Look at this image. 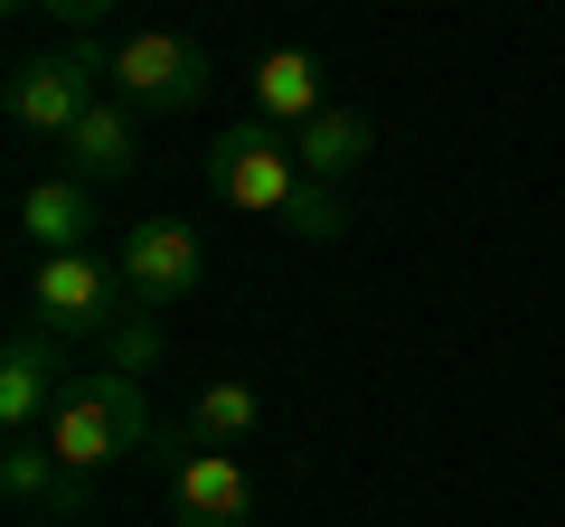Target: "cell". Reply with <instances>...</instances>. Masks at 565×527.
<instances>
[{"label": "cell", "mask_w": 565, "mask_h": 527, "mask_svg": "<svg viewBox=\"0 0 565 527\" xmlns=\"http://www.w3.org/2000/svg\"><path fill=\"white\" fill-rule=\"evenodd\" d=\"M39 443L57 452L66 481L95 490L114 462H132V452L151 443V396H141L132 377H114V367H95V377H66V396H57V415H47Z\"/></svg>", "instance_id": "cell-1"}, {"label": "cell", "mask_w": 565, "mask_h": 527, "mask_svg": "<svg viewBox=\"0 0 565 527\" xmlns=\"http://www.w3.org/2000/svg\"><path fill=\"white\" fill-rule=\"evenodd\" d=\"M161 348H170V340H161V311H122V321L104 330V367H114V377H132V386L161 367Z\"/></svg>", "instance_id": "cell-15"}, {"label": "cell", "mask_w": 565, "mask_h": 527, "mask_svg": "<svg viewBox=\"0 0 565 527\" xmlns=\"http://www.w3.org/2000/svg\"><path fill=\"white\" fill-rule=\"evenodd\" d=\"M104 95L132 114H189V104H207V47L189 29H122Z\"/></svg>", "instance_id": "cell-5"}, {"label": "cell", "mask_w": 565, "mask_h": 527, "mask_svg": "<svg viewBox=\"0 0 565 527\" xmlns=\"http://www.w3.org/2000/svg\"><path fill=\"white\" fill-rule=\"evenodd\" d=\"M114 264H122L132 311H170V302H199V292H207V245H199V226H189V217H141V226H122Z\"/></svg>", "instance_id": "cell-6"}, {"label": "cell", "mask_w": 565, "mask_h": 527, "mask_svg": "<svg viewBox=\"0 0 565 527\" xmlns=\"http://www.w3.org/2000/svg\"><path fill=\"white\" fill-rule=\"evenodd\" d=\"M122 264L104 255H39L29 264V321L47 330V340H104V330L122 321Z\"/></svg>", "instance_id": "cell-4"}, {"label": "cell", "mask_w": 565, "mask_h": 527, "mask_svg": "<svg viewBox=\"0 0 565 527\" xmlns=\"http://www.w3.org/2000/svg\"><path fill=\"white\" fill-rule=\"evenodd\" d=\"M57 377H66L57 340H47L39 321H20L10 348H0V433H10V443H39L47 433V415H57V396H66Z\"/></svg>", "instance_id": "cell-7"}, {"label": "cell", "mask_w": 565, "mask_h": 527, "mask_svg": "<svg viewBox=\"0 0 565 527\" xmlns=\"http://www.w3.org/2000/svg\"><path fill=\"white\" fill-rule=\"evenodd\" d=\"M170 508H180V527H245L255 518V471H245L236 452L189 443L180 471H170Z\"/></svg>", "instance_id": "cell-8"}, {"label": "cell", "mask_w": 565, "mask_h": 527, "mask_svg": "<svg viewBox=\"0 0 565 527\" xmlns=\"http://www.w3.org/2000/svg\"><path fill=\"white\" fill-rule=\"evenodd\" d=\"M255 433H264V396H255L245 377H207L199 406H189V443L236 452V443H255Z\"/></svg>", "instance_id": "cell-13"}, {"label": "cell", "mask_w": 565, "mask_h": 527, "mask_svg": "<svg viewBox=\"0 0 565 527\" xmlns=\"http://www.w3.org/2000/svg\"><path fill=\"white\" fill-rule=\"evenodd\" d=\"M282 226H292L302 245H330V236H349V207H340V189H321V180H311L302 198H292V217H282Z\"/></svg>", "instance_id": "cell-16"}, {"label": "cell", "mask_w": 565, "mask_h": 527, "mask_svg": "<svg viewBox=\"0 0 565 527\" xmlns=\"http://www.w3.org/2000/svg\"><path fill=\"white\" fill-rule=\"evenodd\" d=\"M207 180H217L226 207H245V217H292V198L311 189L302 151H292V132H274V122H226L217 142H207Z\"/></svg>", "instance_id": "cell-3"}, {"label": "cell", "mask_w": 565, "mask_h": 527, "mask_svg": "<svg viewBox=\"0 0 565 527\" xmlns=\"http://www.w3.org/2000/svg\"><path fill=\"white\" fill-rule=\"evenodd\" d=\"M57 161H66V180H85V189L132 180V161H141V151H132V104H114V95H104L95 114H85L76 132L57 142Z\"/></svg>", "instance_id": "cell-11"}, {"label": "cell", "mask_w": 565, "mask_h": 527, "mask_svg": "<svg viewBox=\"0 0 565 527\" xmlns=\"http://www.w3.org/2000/svg\"><path fill=\"white\" fill-rule=\"evenodd\" d=\"M104 76H114V39H57L47 57H20V66H10L0 104H10V122H20V132L66 142V132L104 104Z\"/></svg>", "instance_id": "cell-2"}, {"label": "cell", "mask_w": 565, "mask_h": 527, "mask_svg": "<svg viewBox=\"0 0 565 527\" xmlns=\"http://www.w3.org/2000/svg\"><path fill=\"white\" fill-rule=\"evenodd\" d=\"M245 85H255V122H274V132H302L330 114V66L311 47H264Z\"/></svg>", "instance_id": "cell-9"}, {"label": "cell", "mask_w": 565, "mask_h": 527, "mask_svg": "<svg viewBox=\"0 0 565 527\" xmlns=\"http://www.w3.org/2000/svg\"><path fill=\"white\" fill-rule=\"evenodd\" d=\"M0 490H10V508H47V518H76L85 508V481H66L47 443H10L0 452Z\"/></svg>", "instance_id": "cell-14"}, {"label": "cell", "mask_w": 565, "mask_h": 527, "mask_svg": "<svg viewBox=\"0 0 565 527\" xmlns=\"http://www.w3.org/2000/svg\"><path fill=\"white\" fill-rule=\"evenodd\" d=\"M292 151H302V170L321 189H340V180H359L367 170V151H377V122L359 114V104H330L321 122H302V132H292Z\"/></svg>", "instance_id": "cell-12"}, {"label": "cell", "mask_w": 565, "mask_h": 527, "mask_svg": "<svg viewBox=\"0 0 565 527\" xmlns=\"http://www.w3.org/2000/svg\"><path fill=\"white\" fill-rule=\"evenodd\" d=\"M20 245L29 255H95V189L47 170L20 189Z\"/></svg>", "instance_id": "cell-10"}]
</instances>
